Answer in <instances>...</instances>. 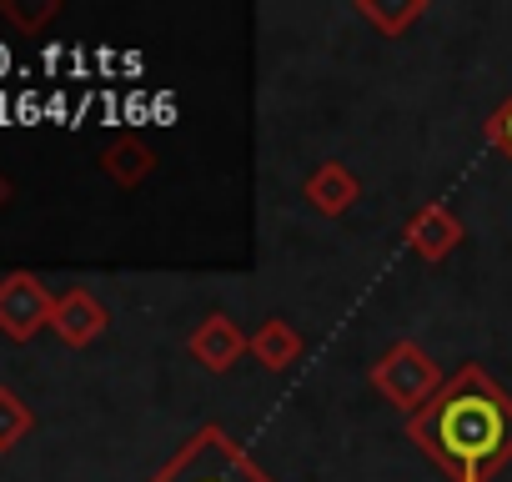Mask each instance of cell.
I'll return each instance as SVG.
<instances>
[{
  "label": "cell",
  "instance_id": "cell-11",
  "mask_svg": "<svg viewBox=\"0 0 512 482\" xmlns=\"http://www.w3.org/2000/svg\"><path fill=\"white\" fill-rule=\"evenodd\" d=\"M31 432H36V412H31V402H26L16 387L0 382V452L21 447Z\"/></svg>",
  "mask_w": 512,
  "mask_h": 482
},
{
  "label": "cell",
  "instance_id": "cell-2",
  "mask_svg": "<svg viewBox=\"0 0 512 482\" xmlns=\"http://www.w3.org/2000/svg\"><path fill=\"white\" fill-rule=\"evenodd\" d=\"M146 482H277L221 422H201Z\"/></svg>",
  "mask_w": 512,
  "mask_h": 482
},
{
  "label": "cell",
  "instance_id": "cell-6",
  "mask_svg": "<svg viewBox=\"0 0 512 482\" xmlns=\"http://www.w3.org/2000/svg\"><path fill=\"white\" fill-rule=\"evenodd\" d=\"M111 312L101 307V297L91 287H71L56 297V312H51V332L66 342V347H91L101 332H106Z\"/></svg>",
  "mask_w": 512,
  "mask_h": 482
},
{
  "label": "cell",
  "instance_id": "cell-15",
  "mask_svg": "<svg viewBox=\"0 0 512 482\" xmlns=\"http://www.w3.org/2000/svg\"><path fill=\"white\" fill-rule=\"evenodd\" d=\"M11 196H16V186H11V181H6V176H0V206H6V201H11Z\"/></svg>",
  "mask_w": 512,
  "mask_h": 482
},
{
  "label": "cell",
  "instance_id": "cell-1",
  "mask_svg": "<svg viewBox=\"0 0 512 482\" xmlns=\"http://www.w3.org/2000/svg\"><path fill=\"white\" fill-rule=\"evenodd\" d=\"M407 442L452 482H492L512 462V392L477 362H462L442 392L407 417Z\"/></svg>",
  "mask_w": 512,
  "mask_h": 482
},
{
  "label": "cell",
  "instance_id": "cell-12",
  "mask_svg": "<svg viewBox=\"0 0 512 482\" xmlns=\"http://www.w3.org/2000/svg\"><path fill=\"white\" fill-rule=\"evenodd\" d=\"M362 21H372L382 36H402L412 21H422V0H402V6H382V0H357V6H352Z\"/></svg>",
  "mask_w": 512,
  "mask_h": 482
},
{
  "label": "cell",
  "instance_id": "cell-5",
  "mask_svg": "<svg viewBox=\"0 0 512 482\" xmlns=\"http://www.w3.org/2000/svg\"><path fill=\"white\" fill-rule=\"evenodd\" d=\"M462 236H467V226H462V216H457L447 201H422V206H412L407 221H402V241L412 247V257H422L427 267L447 262V257L462 247Z\"/></svg>",
  "mask_w": 512,
  "mask_h": 482
},
{
  "label": "cell",
  "instance_id": "cell-3",
  "mask_svg": "<svg viewBox=\"0 0 512 482\" xmlns=\"http://www.w3.org/2000/svg\"><path fill=\"white\" fill-rule=\"evenodd\" d=\"M442 372H437V362L417 347V342H392L377 362H372V387H377V397L387 402V407H397V412H422L437 392H442Z\"/></svg>",
  "mask_w": 512,
  "mask_h": 482
},
{
  "label": "cell",
  "instance_id": "cell-7",
  "mask_svg": "<svg viewBox=\"0 0 512 482\" xmlns=\"http://www.w3.org/2000/svg\"><path fill=\"white\" fill-rule=\"evenodd\" d=\"M186 352L206 367V372H231L246 352H251V337L226 317V312H211L196 332H191V342H186Z\"/></svg>",
  "mask_w": 512,
  "mask_h": 482
},
{
  "label": "cell",
  "instance_id": "cell-8",
  "mask_svg": "<svg viewBox=\"0 0 512 482\" xmlns=\"http://www.w3.org/2000/svg\"><path fill=\"white\" fill-rule=\"evenodd\" d=\"M302 196L317 216H347L357 201H362V181L347 161H322L307 181H302Z\"/></svg>",
  "mask_w": 512,
  "mask_h": 482
},
{
  "label": "cell",
  "instance_id": "cell-14",
  "mask_svg": "<svg viewBox=\"0 0 512 482\" xmlns=\"http://www.w3.org/2000/svg\"><path fill=\"white\" fill-rule=\"evenodd\" d=\"M487 141H492V146L507 156V166H512V96H507V101H502V106L487 116Z\"/></svg>",
  "mask_w": 512,
  "mask_h": 482
},
{
  "label": "cell",
  "instance_id": "cell-4",
  "mask_svg": "<svg viewBox=\"0 0 512 482\" xmlns=\"http://www.w3.org/2000/svg\"><path fill=\"white\" fill-rule=\"evenodd\" d=\"M56 292L36 272H6L0 277V332L11 342H36L51 327Z\"/></svg>",
  "mask_w": 512,
  "mask_h": 482
},
{
  "label": "cell",
  "instance_id": "cell-9",
  "mask_svg": "<svg viewBox=\"0 0 512 482\" xmlns=\"http://www.w3.org/2000/svg\"><path fill=\"white\" fill-rule=\"evenodd\" d=\"M302 352H307V342H302V332L287 322V317H267L262 327L251 332V362H262L267 372H292L297 362H302Z\"/></svg>",
  "mask_w": 512,
  "mask_h": 482
},
{
  "label": "cell",
  "instance_id": "cell-13",
  "mask_svg": "<svg viewBox=\"0 0 512 482\" xmlns=\"http://www.w3.org/2000/svg\"><path fill=\"white\" fill-rule=\"evenodd\" d=\"M0 16H6L21 36H36L46 21L61 16V0H41V6H26V0H0Z\"/></svg>",
  "mask_w": 512,
  "mask_h": 482
},
{
  "label": "cell",
  "instance_id": "cell-10",
  "mask_svg": "<svg viewBox=\"0 0 512 482\" xmlns=\"http://www.w3.org/2000/svg\"><path fill=\"white\" fill-rule=\"evenodd\" d=\"M101 171L121 186V191H136L151 171H156V151L136 136H116L106 151H101Z\"/></svg>",
  "mask_w": 512,
  "mask_h": 482
}]
</instances>
